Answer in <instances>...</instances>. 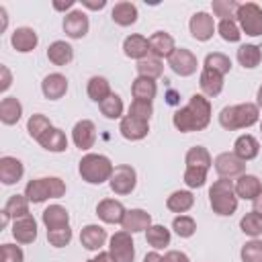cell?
I'll list each match as a JSON object with an SVG mask.
<instances>
[{"mask_svg": "<svg viewBox=\"0 0 262 262\" xmlns=\"http://www.w3.org/2000/svg\"><path fill=\"white\" fill-rule=\"evenodd\" d=\"M113 170V162L102 154H86L78 164V172L82 180H86L88 184H102L111 180Z\"/></svg>", "mask_w": 262, "mask_h": 262, "instance_id": "4", "label": "cell"}, {"mask_svg": "<svg viewBox=\"0 0 262 262\" xmlns=\"http://www.w3.org/2000/svg\"><path fill=\"white\" fill-rule=\"evenodd\" d=\"M168 66L172 68L174 74L186 78V76H192V74L196 72L199 59H196V55H194L190 49H186V47H176L174 53L168 57Z\"/></svg>", "mask_w": 262, "mask_h": 262, "instance_id": "9", "label": "cell"}, {"mask_svg": "<svg viewBox=\"0 0 262 262\" xmlns=\"http://www.w3.org/2000/svg\"><path fill=\"white\" fill-rule=\"evenodd\" d=\"M237 61H239V66H244V68H248V70H252V68H256L260 61H262V51H260V47L258 45H254V43H246V45H239V49H237Z\"/></svg>", "mask_w": 262, "mask_h": 262, "instance_id": "37", "label": "cell"}, {"mask_svg": "<svg viewBox=\"0 0 262 262\" xmlns=\"http://www.w3.org/2000/svg\"><path fill=\"white\" fill-rule=\"evenodd\" d=\"M149 225H151V215L147 211H143V209H131V211H127V215H125V219L121 223L123 231H127V233L147 231Z\"/></svg>", "mask_w": 262, "mask_h": 262, "instance_id": "18", "label": "cell"}, {"mask_svg": "<svg viewBox=\"0 0 262 262\" xmlns=\"http://www.w3.org/2000/svg\"><path fill=\"white\" fill-rule=\"evenodd\" d=\"M12 235L18 244H33L37 239V221L33 215L16 219L12 223Z\"/></svg>", "mask_w": 262, "mask_h": 262, "instance_id": "22", "label": "cell"}, {"mask_svg": "<svg viewBox=\"0 0 262 262\" xmlns=\"http://www.w3.org/2000/svg\"><path fill=\"white\" fill-rule=\"evenodd\" d=\"M41 147H45L47 151H53V154H59V151H66L68 149V137L61 129L57 127H51L41 139H39Z\"/></svg>", "mask_w": 262, "mask_h": 262, "instance_id": "33", "label": "cell"}, {"mask_svg": "<svg viewBox=\"0 0 262 262\" xmlns=\"http://www.w3.org/2000/svg\"><path fill=\"white\" fill-rule=\"evenodd\" d=\"M209 203L213 213L227 217L233 215L237 209V194H235V184L229 178H219L211 184L209 188Z\"/></svg>", "mask_w": 262, "mask_h": 262, "instance_id": "3", "label": "cell"}, {"mask_svg": "<svg viewBox=\"0 0 262 262\" xmlns=\"http://www.w3.org/2000/svg\"><path fill=\"white\" fill-rule=\"evenodd\" d=\"M0 72H2V84H0V92H6V90L10 88L12 78H10V72H8V68H6V66H0Z\"/></svg>", "mask_w": 262, "mask_h": 262, "instance_id": "53", "label": "cell"}, {"mask_svg": "<svg viewBox=\"0 0 262 262\" xmlns=\"http://www.w3.org/2000/svg\"><path fill=\"white\" fill-rule=\"evenodd\" d=\"M0 16H2V29H6V23H8V16H6V8H0Z\"/></svg>", "mask_w": 262, "mask_h": 262, "instance_id": "59", "label": "cell"}, {"mask_svg": "<svg viewBox=\"0 0 262 262\" xmlns=\"http://www.w3.org/2000/svg\"><path fill=\"white\" fill-rule=\"evenodd\" d=\"M252 203H254V209H252V211H256V213H260V215H262V190H260V194H258Z\"/></svg>", "mask_w": 262, "mask_h": 262, "instance_id": "58", "label": "cell"}, {"mask_svg": "<svg viewBox=\"0 0 262 262\" xmlns=\"http://www.w3.org/2000/svg\"><path fill=\"white\" fill-rule=\"evenodd\" d=\"M172 123L178 131H203L211 123V102L205 94H192L188 104L178 108L172 117Z\"/></svg>", "mask_w": 262, "mask_h": 262, "instance_id": "1", "label": "cell"}, {"mask_svg": "<svg viewBox=\"0 0 262 262\" xmlns=\"http://www.w3.org/2000/svg\"><path fill=\"white\" fill-rule=\"evenodd\" d=\"M194 205V196L190 190H174L168 199H166V207L172 213H186L190 207Z\"/></svg>", "mask_w": 262, "mask_h": 262, "instance_id": "34", "label": "cell"}, {"mask_svg": "<svg viewBox=\"0 0 262 262\" xmlns=\"http://www.w3.org/2000/svg\"><path fill=\"white\" fill-rule=\"evenodd\" d=\"M8 221H10V217H8V215L2 211V227H6V225H8Z\"/></svg>", "mask_w": 262, "mask_h": 262, "instance_id": "61", "label": "cell"}, {"mask_svg": "<svg viewBox=\"0 0 262 262\" xmlns=\"http://www.w3.org/2000/svg\"><path fill=\"white\" fill-rule=\"evenodd\" d=\"M41 92L49 100H59L68 92V78L63 74H49L41 82Z\"/></svg>", "mask_w": 262, "mask_h": 262, "instance_id": "17", "label": "cell"}, {"mask_svg": "<svg viewBox=\"0 0 262 262\" xmlns=\"http://www.w3.org/2000/svg\"><path fill=\"white\" fill-rule=\"evenodd\" d=\"M199 86L203 90L205 96H219L221 90H223V76L209 70V68H203L201 72V78H199Z\"/></svg>", "mask_w": 262, "mask_h": 262, "instance_id": "27", "label": "cell"}, {"mask_svg": "<svg viewBox=\"0 0 262 262\" xmlns=\"http://www.w3.org/2000/svg\"><path fill=\"white\" fill-rule=\"evenodd\" d=\"M207 182V170L201 168H186L184 170V184L190 188H201Z\"/></svg>", "mask_w": 262, "mask_h": 262, "instance_id": "50", "label": "cell"}, {"mask_svg": "<svg viewBox=\"0 0 262 262\" xmlns=\"http://www.w3.org/2000/svg\"><path fill=\"white\" fill-rule=\"evenodd\" d=\"M156 92H158V86H156V80L151 78H143V76H137L131 84V94H133V100H145V102H151L156 98Z\"/></svg>", "mask_w": 262, "mask_h": 262, "instance_id": "28", "label": "cell"}, {"mask_svg": "<svg viewBox=\"0 0 262 262\" xmlns=\"http://www.w3.org/2000/svg\"><path fill=\"white\" fill-rule=\"evenodd\" d=\"M258 151H260V143H258V139H256L254 135H250V133L239 135V137L235 139V143H233V154H235L239 160H244V162L254 160V158L258 156Z\"/></svg>", "mask_w": 262, "mask_h": 262, "instance_id": "26", "label": "cell"}, {"mask_svg": "<svg viewBox=\"0 0 262 262\" xmlns=\"http://www.w3.org/2000/svg\"><path fill=\"white\" fill-rule=\"evenodd\" d=\"M111 18L119 27H129L137 20V6L133 2H117L111 10Z\"/></svg>", "mask_w": 262, "mask_h": 262, "instance_id": "31", "label": "cell"}, {"mask_svg": "<svg viewBox=\"0 0 262 262\" xmlns=\"http://www.w3.org/2000/svg\"><path fill=\"white\" fill-rule=\"evenodd\" d=\"M137 74L143 76V78H151V80H158L162 74H164V63L162 59L154 57V55H147L145 59L137 61Z\"/></svg>", "mask_w": 262, "mask_h": 262, "instance_id": "39", "label": "cell"}, {"mask_svg": "<svg viewBox=\"0 0 262 262\" xmlns=\"http://www.w3.org/2000/svg\"><path fill=\"white\" fill-rule=\"evenodd\" d=\"M213 166H215V172L219 174V178H239L244 172H246V162L239 160L233 151H223L219 154L215 160H213Z\"/></svg>", "mask_w": 262, "mask_h": 262, "instance_id": "10", "label": "cell"}, {"mask_svg": "<svg viewBox=\"0 0 262 262\" xmlns=\"http://www.w3.org/2000/svg\"><path fill=\"white\" fill-rule=\"evenodd\" d=\"M258 119H260V108L254 102H242V104L223 106L221 113H219V125L223 129H227V131L252 127L254 123H258Z\"/></svg>", "mask_w": 262, "mask_h": 262, "instance_id": "2", "label": "cell"}, {"mask_svg": "<svg viewBox=\"0 0 262 262\" xmlns=\"http://www.w3.org/2000/svg\"><path fill=\"white\" fill-rule=\"evenodd\" d=\"M211 6H213L215 16H219L221 20H235L237 8H239L235 0H213Z\"/></svg>", "mask_w": 262, "mask_h": 262, "instance_id": "43", "label": "cell"}, {"mask_svg": "<svg viewBox=\"0 0 262 262\" xmlns=\"http://www.w3.org/2000/svg\"><path fill=\"white\" fill-rule=\"evenodd\" d=\"M188 29H190V35L196 39V41H209L215 33V20L209 12L205 10H199L190 16L188 20Z\"/></svg>", "mask_w": 262, "mask_h": 262, "instance_id": "11", "label": "cell"}, {"mask_svg": "<svg viewBox=\"0 0 262 262\" xmlns=\"http://www.w3.org/2000/svg\"><path fill=\"white\" fill-rule=\"evenodd\" d=\"M256 104H258V108H262V86L258 88V94H256Z\"/></svg>", "mask_w": 262, "mask_h": 262, "instance_id": "60", "label": "cell"}, {"mask_svg": "<svg viewBox=\"0 0 262 262\" xmlns=\"http://www.w3.org/2000/svg\"><path fill=\"white\" fill-rule=\"evenodd\" d=\"M119 131H121V135H123L125 139H129V141H139V139H143V137L149 133V123L125 115V117L121 119Z\"/></svg>", "mask_w": 262, "mask_h": 262, "instance_id": "21", "label": "cell"}, {"mask_svg": "<svg viewBox=\"0 0 262 262\" xmlns=\"http://www.w3.org/2000/svg\"><path fill=\"white\" fill-rule=\"evenodd\" d=\"M235 20L239 23L242 33H246L250 37H260L262 35V8L256 2L239 4Z\"/></svg>", "mask_w": 262, "mask_h": 262, "instance_id": "6", "label": "cell"}, {"mask_svg": "<svg viewBox=\"0 0 262 262\" xmlns=\"http://www.w3.org/2000/svg\"><path fill=\"white\" fill-rule=\"evenodd\" d=\"M51 127H53L51 121H49L45 115H41V113L31 115V119H29V123H27V131H29V135H31L35 141H39Z\"/></svg>", "mask_w": 262, "mask_h": 262, "instance_id": "40", "label": "cell"}, {"mask_svg": "<svg viewBox=\"0 0 262 262\" xmlns=\"http://www.w3.org/2000/svg\"><path fill=\"white\" fill-rule=\"evenodd\" d=\"M164 262H190V258L180 250H170L164 254Z\"/></svg>", "mask_w": 262, "mask_h": 262, "instance_id": "52", "label": "cell"}, {"mask_svg": "<svg viewBox=\"0 0 262 262\" xmlns=\"http://www.w3.org/2000/svg\"><path fill=\"white\" fill-rule=\"evenodd\" d=\"M143 262H164V256H160L158 252H149V254H145Z\"/></svg>", "mask_w": 262, "mask_h": 262, "instance_id": "57", "label": "cell"}, {"mask_svg": "<svg viewBox=\"0 0 262 262\" xmlns=\"http://www.w3.org/2000/svg\"><path fill=\"white\" fill-rule=\"evenodd\" d=\"M10 219H23V217H27V215H31L29 213V199L25 196V194H12L8 201H6V205H4V209H2Z\"/></svg>", "mask_w": 262, "mask_h": 262, "instance_id": "36", "label": "cell"}, {"mask_svg": "<svg viewBox=\"0 0 262 262\" xmlns=\"http://www.w3.org/2000/svg\"><path fill=\"white\" fill-rule=\"evenodd\" d=\"M239 229H242L246 235H250V237L262 235V215L256 213V211L246 213V215L242 217V221H239Z\"/></svg>", "mask_w": 262, "mask_h": 262, "instance_id": "41", "label": "cell"}, {"mask_svg": "<svg viewBox=\"0 0 262 262\" xmlns=\"http://www.w3.org/2000/svg\"><path fill=\"white\" fill-rule=\"evenodd\" d=\"M111 190L115 194H131L135 184H137V174H135V168L129 166V164H119L115 166L113 174H111Z\"/></svg>", "mask_w": 262, "mask_h": 262, "instance_id": "8", "label": "cell"}, {"mask_svg": "<svg viewBox=\"0 0 262 262\" xmlns=\"http://www.w3.org/2000/svg\"><path fill=\"white\" fill-rule=\"evenodd\" d=\"M242 262H262V239L254 237L242 246Z\"/></svg>", "mask_w": 262, "mask_h": 262, "instance_id": "46", "label": "cell"}, {"mask_svg": "<svg viewBox=\"0 0 262 262\" xmlns=\"http://www.w3.org/2000/svg\"><path fill=\"white\" fill-rule=\"evenodd\" d=\"M217 31H219L221 39L227 43H237L242 39V31H239V25L235 20H219Z\"/></svg>", "mask_w": 262, "mask_h": 262, "instance_id": "47", "label": "cell"}, {"mask_svg": "<svg viewBox=\"0 0 262 262\" xmlns=\"http://www.w3.org/2000/svg\"><path fill=\"white\" fill-rule=\"evenodd\" d=\"M104 242H106V229H104V227L94 225V223L82 227V231H80V244H82L86 250L98 252V250L104 246Z\"/></svg>", "mask_w": 262, "mask_h": 262, "instance_id": "19", "label": "cell"}, {"mask_svg": "<svg viewBox=\"0 0 262 262\" xmlns=\"http://www.w3.org/2000/svg\"><path fill=\"white\" fill-rule=\"evenodd\" d=\"M72 139L78 149H90L96 141V127L90 119H82L72 129Z\"/></svg>", "mask_w": 262, "mask_h": 262, "instance_id": "13", "label": "cell"}, {"mask_svg": "<svg viewBox=\"0 0 262 262\" xmlns=\"http://www.w3.org/2000/svg\"><path fill=\"white\" fill-rule=\"evenodd\" d=\"M47 242L53 246V248H63L72 242V229L70 225L68 227H61V229H49L47 231Z\"/></svg>", "mask_w": 262, "mask_h": 262, "instance_id": "49", "label": "cell"}, {"mask_svg": "<svg viewBox=\"0 0 262 262\" xmlns=\"http://www.w3.org/2000/svg\"><path fill=\"white\" fill-rule=\"evenodd\" d=\"M63 33L70 37V39H82L88 29H90V23H88V16L84 10H70L66 16H63Z\"/></svg>", "mask_w": 262, "mask_h": 262, "instance_id": "12", "label": "cell"}, {"mask_svg": "<svg viewBox=\"0 0 262 262\" xmlns=\"http://www.w3.org/2000/svg\"><path fill=\"white\" fill-rule=\"evenodd\" d=\"M123 51H125L127 57L141 61V59H145L149 55V39H145L143 35H137V33L129 35L123 41Z\"/></svg>", "mask_w": 262, "mask_h": 262, "instance_id": "23", "label": "cell"}, {"mask_svg": "<svg viewBox=\"0 0 262 262\" xmlns=\"http://www.w3.org/2000/svg\"><path fill=\"white\" fill-rule=\"evenodd\" d=\"M184 162H186V168H201V170H207V172L213 166V158H211L209 149L203 147V145L190 147L184 156Z\"/></svg>", "mask_w": 262, "mask_h": 262, "instance_id": "32", "label": "cell"}, {"mask_svg": "<svg viewBox=\"0 0 262 262\" xmlns=\"http://www.w3.org/2000/svg\"><path fill=\"white\" fill-rule=\"evenodd\" d=\"M0 254H2V262H23L25 260L23 250L14 244H2Z\"/></svg>", "mask_w": 262, "mask_h": 262, "instance_id": "51", "label": "cell"}, {"mask_svg": "<svg viewBox=\"0 0 262 262\" xmlns=\"http://www.w3.org/2000/svg\"><path fill=\"white\" fill-rule=\"evenodd\" d=\"M86 92H88V96L94 100V102H102L104 98H108L113 92H111V84H108V80L106 78H102V76H92L90 80H88V86H86Z\"/></svg>", "mask_w": 262, "mask_h": 262, "instance_id": "35", "label": "cell"}, {"mask_svg": "<svg viewBox=\"0 0 262 262\" xmlns=\"http://www.w3.org/2000/svg\"><path fill=\"white\" fill-rule=\"evenodd\" d=\"M203 68H209L221 76H225L229 70H231V59L225 55V53H219V51H213L205 57V66Z\"/></svg>", "mask_w": 262, "mask_h": 262, "instance_id": "42", "label": "cell"}, {"mask_svg": "<svg viewBox=\"0 0 262 262\" xmlns=\"http://www.w3.org/2000/svg\"><path fill=\"white\" fill-rule=\"evenodd\" d=\"M96 215L104 221V223H123L127 211L123 207L121 201H115V199H102L98 205H96Z\"/></svg>", "mask_w": 262, "mask_h": 262, "instance_id": "14", "label": "cell"}, {"mask_svg": "<svg viewBox=\"0 0 262 262\" xmlns=\"http://www.w3.org/2000/svg\"><path fill=\"white\" fill-rule=\"evenodd\" d=\"M82 6H86L90 10H102L106 6V0H82Z\"/></svg>", "mask_w": 262, "mask_h": 262, "instance_id": "54", "label": "cell"}, {"mask_svg": "<svg viewBox=\"0 0 262 262\" xmlns=\"http://www.w3.org/2000/svg\"><path fill=\"white\" fill-rule=\"evenodd\" d=\"M262 190V184H260V178L254 176V174H242L237 180H235V194L237 199H244V201H254Z\"/></svg>", "mask_w": 262, "mask_h": 262, "instance_id": "24", "label": "cell"}, {"mask_svg": "<svg viewBox=\"0 0 262 262\" xmlns=\"http://www.w3.org/2000/svg\"><path fill=\"white\" fill-rule=\"evenodd\" d=\"M10 43H12V47H14L18 53H29V51H33V49L37 47L39 37H37V33H35V29H31V27H18V29H14V33H12Z\"/></svg>", "mask_w": 262, "mask_h": 262, "instance_id": "20", "label": "cell"}, {"mask_svg": "<svg viewBox=\"0 0 262 262\" xmlns=\"http://www.w3.org/2000/svg\"><path fill=\"white\" fill-rule=\"evenodd\" d=\"M260 131H262V123H260Z\"/></svg>", "mask_w": 262, "mask_h": 262, "instance_id": "62", "label": "cell"}, {"mask_svg": "<svg viewBox=\"0 0 262 262\" xmlns=\"http://www.w3.org/2000/svg\"><path fill=\"white\" fill-rule=\"evenodd\" d=\"M88 262H115L113 258H111V254L108 252H98L94 258H90Z\"/></svg>", "mask_w": 262, "mask_h": 262, "instance_id": "55", "label": "cell"}, {"mask_svg": "<svg viewBox=\"0 0 262 262\" xmlns=\"http://www.w3.org/2000/svg\"><path fill=\"white\" fill-rule=\"evenodd\" d=\"M47 59L55 66H68L74 59V47L66 41H53L47 47Z\"/></svg>", "mask_w": 262, "mask_h": 262, "instance_id": "30", "label": "cell"}, {"mask_svg": "<svg viewBox=\"0 0 262 262\" xmlns=\"http://www.w3.org/2000/svg\"><path fill=\"white\" fill-rule=\"evenodd\" d=\"M176 49V43H174V37L170 33H164V31H156L151 37H149V55L162 59V57H170Z\"/></svg>", "mask_w": 262, "mask_h": 262, "instance_id": "15", "label": "cell"}, {"mask_svg": "<svg viewBox=\"0 0 262 262\" xmlns=\"http://www.w3.org/2000/svg\"><path fill=\"white\" fill-rule=\"evenodd\" d=\"M23 115V104L18 102L16 96H4L0 100V121L4 125H14L20 121Z\"/></svg>", "mask_w": 262, "mask_h": 262, "instance_id": "29", "label": "cell"}, {"mask_svg": "<svg viewBox=\"0 0 262 262\" xmlns=\"http://www.w3.org/2000/svg\"><path fill=\"white\" fill-rule=\"evenodd\" d=\"M25 174V168H23V162L18 158H12V156H2L0 158V180L2 184L10 186V184H16Z\"/></svg>", "mask_w": 262, "mask_h": 262, "instance_id": "16", "label": "cell"}, {"mask_svg": "<svg viewBox=\"0 0 262 262\" xmlns=\"http://www.w3.org/2000/svg\"><path fill=\"white\" fill-rule=\"evenodd\" d=\"M172 229L180 237H190L196 231V221L192 217H188V215H176L174 221H172Z\"/></svg>", "mask_w": 262, "mask_h": 262, "instance_id": "45", "label": "cell"}, {"mask_svg": "<svg viewBox=\"0 0 262 262\" xmlns=\"http://www.w3.org/2000/svg\"><path fill=\"white\" fill-rule=\"evenodd\" d=\"M74 4H76L74 0H66V2H57V0H55V2H53V8H55V10H70Z\"/></svg>", "mask_w": 262, "mask_h": 262, "instance_id": "56", "label": "cell"}, {"mask_svg": "<svg viewBox=\"0 0 262 262\" xmlns=\"http://www.w3.org/2000/svg\"><path fill=\"white\" fill-rule=\"evenodd\" d=\"M41 219H43V225L47 227V231L49 229H61V227H68L70 225V213L61 205H49L43 211Z\"/></svg>", "mask_w": 262, "mask_h": 262, "instance_id": "25", "label": "cell"}, {"mask_svg": "<svg viewBox=\"0 0 262 262\" xmlns=\"http://www.w3.org/2000/svg\"><path fill=\"white\" fill-rule=\"evenodd\" d=\"M100 113L106 117V119H121L123 117V100L119 94H111L108 98H104L100 104Z\"/></svg>", "mask_w": 262, "mask_h": 262, "instance_id": "44", "label": "cell"}, {"mask_svg": "<svg viewBox=\"0 0 262 262\" xmlns=\"http://www.w3.org/2000/svg\"><path fill=\"white\" fill-rule=\"evenodd\" d=\"M108 254L115 262H133L135 260V244L131 239V233L127 231H117L111 235L108 242Z\"/></svg>", "mask_w": 262, "mask_h": 262, "instance_id": "7", "label": "cell"}, {"mask_svg": "<svg viewBox=\"0 0 262 262\" xmlns=\"http://www.w3.org/2000/svg\"><path fill=\"white\" fill-rule=\"evenodd\" d=\"M170 229L164 225H149V229L145 231V242L154 248V250H162L166 246H170Z\"/></svg>", "mask_w": 262, "mask_h": 262, "instance_id": "38", "label": "cell"}, {"mask_svg": "<svg viewBox=\"0 0 262 262\" xmlns=\"http://www.w3.org/2000/svg\"><path fill=\"white\" fill-rule=\"evenodd\" d=\"M151 113H154L151 102H145V100H133V102H131V106H129V113H127V115H129V117H133V119H139V121L149 123Z\"/></svg>", "mask_w": 262, "mask_h": 262, "instance_id": "48", "label": "cell"}, {"mask_svg": "<svg viewBox=\"0 0 262 262\" xmlns=\"http://www.w3.org/2000/svg\"><path fill=\"white\" fill-rule=\"evenodd\" d=\"M63 194H66V184L57 176L35 178V180H29L25 186V196L29 199V203H35V205L47 199H61Z\"/></svg>", "mask_w": 262, "mask_h": 262, "instance_id": "5", "label": "cell"}]
</instances>
